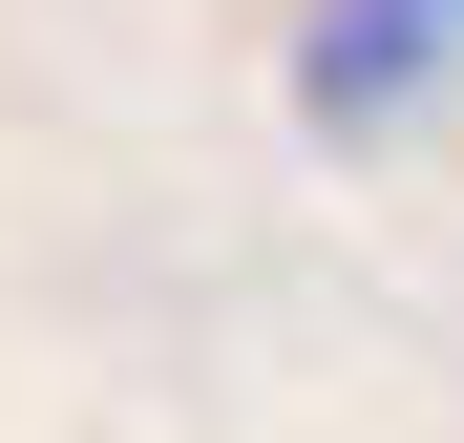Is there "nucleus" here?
I'll use <instances>...</instances> for the list:
<instances>
[{
  "label": "nucleus",
  "instance_id": "1",
  "mask_svg": "<svg viewBox=\"0 0 464 443\" xmlns=\"http://www.w3.org/2000/svg\"><path fill=\"white\" fill-rule=\"evenodd\" d=\"M443 85H464V0H317V22H295V106H317L338 148L422 127Z\"/></svg>",
  "mask_w": 464,
  "mask_h": 443
}]
</instances>
